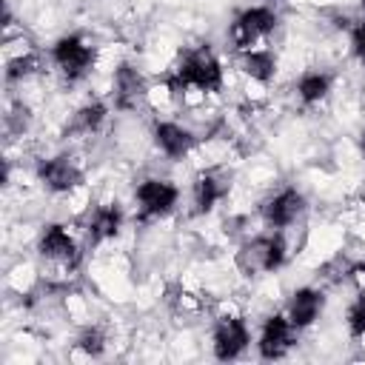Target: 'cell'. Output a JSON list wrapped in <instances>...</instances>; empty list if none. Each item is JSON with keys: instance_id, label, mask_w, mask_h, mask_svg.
<instances>
[{"instance_id": "15", "label": "cell", "mask_w": 365, "mask_h": 365, "mask_svg": "<svg viewBox=\"0 0 365 365\" xmlns=\"http://www.w3.org/2000/svg\"><path fill=\"white\" fill-rule=\"evenodd\" d=\"M120 228H123V208L117 202H106L91 211V217L86 222V237L91 245H97V242L114 240L120 234Z\"/></svg>"}, {"instance_id": "20", "label": "cell", "mask_w": 365, "mask_h": 365, "mask_svg": "<svg viewBox=\"0 0 365 365\" xmlns=\"http://www.w3.org/2000/svg\"><path fill=\"white\" fill-rule=\"evenodd\" d=\"M37 71V57L34 54H20V57H11L6 63V80L9 83H17V80H26L29 74Z\"/></svg>"}, {"instance_id": "8", "label": "cell", "mask_w": 365, "mask_h": 365, "mask_svg": "<svg viewBox=\"0 0 365 365\" xmlns=\"http://www.w3.org/2000/svg\"><path fill=\"white\" fill-rule=\"evenodd\" d=\"M291 345H294V325H291L288 314H271L259 331V342H257L259 356L262 359H279L291 351Z\"/></svg>"}, {"instance_id": "12", "label": "cell", "mask_w": 365, "mask_h": 365, "mask_svg": "<svg viewBox=\"0 0 365 365\" xmlns=\"http://www.w3.org/2000/svg\"><path fill=\"white\" fill-rule=\"evenodd\" d=\"M154 145L168 157V160H182L191 148H194V134L188 128H182L180 123H168V120H160L154 123Z\"/></svg>"}, {"instance_id": "3", "label": "cell", "mask_w": 365, "mask_h": 365, "mask_svg": "<svg viewBox=\"0 0 365 365\" xmlns=\"http://www.w3.org/2000/svg\"><path fill=\"white\" fill-rule=\"evenodd\" d=\"M51 60L68 83L83 80L94 66V48L80 34H66L51 46Z\"/></svg>"}, {"instance_id": "2", "label": "cell", "mask_w": 365, "mask_h": 365, "mask_svg": "<svg viewBox=\"0 0 365 365\" xmlns=\"http://www.w3.org/2000/svg\"><path fill=\"white\" fill-rule=\"evenodd\" d=\"M285 259V240L282 234H259L242 242V248L237 251V268L245 277H257V274H271L282 265Z\"/></svg>"}, {"instance_id": "19", "label": "cell", "mask_w": 365, "mask_h": 365, "mask_svg": "<svg viewBox=\"0 0 365 365\" xmlns=\"http://www.w3.org/2000/svg\"><path fill=\"white\" fill-rule=\"evenodd\" d=\"M77 348L83 354H88V356H100L106 351V334H103V328H97V325L83 328L80 336H77Z\"/></svg>"}, {"instance_id": "21", "label": "cell", "mask_w": 365, "mask_h": 365, "mask_svg": "<svg viewBox=\"0 0 365 365\" xmlns=\"http://www.w3.org/2000/svg\"><path fill=\"white\" fill-rule=\"evenodd\" d=\"M345 325H348V334H351L354 339L365 336V294H359V297L351 302V308H348V314H345Z\"/></svg>"}, {"instance_id": "10", "label": "cell", "mask_w": 365, "mask_h": 365, "mask_svg": "<svg viewBox=\"0 0 365 365\" xmlns=\"http://www.w3.org/2000/svg\"><path fill=\"white\" fill-rule=\"evenodd\" d=\"M302 208H305L302 194L297 188H282L262 202V220L268 228H285L302 214Z\"/></svg>"}, {"instance_id": "6", "label": "cell", "mask_w": 365, "mask_h": 365, "mask_svg": "<svg viewBox=\"0 0 365 365\" xmlns=\"http://www.w3.org/2000/svg\"><path fill=\"white\" fill-rule=\"evenodd\" d=\"M37 180L51 191V194H68L83 182V171L68 154H57L48 160L37 163Z\"/></svg>"}, {"instance_id": "18", "label": "cell", "mask_w": 365, "mask_h": 365, "mask_svg": "<svg viewBox=\"0 0 365 365\" xmlns=\"http://www.w3.org/2000/svg\"><path fill=\"white\" fill-rule=\"evenodd\" d=\"M331 91V77L325 71H305L299 80H297V94L305 106H314L319 100H325Z\"/></svg>"}, {"instance_id": "23", "label": "cell", "mask_w": 365, "mask_h": 365, "mask_svg": "<svg viewBox=\"0 0 365 365\" xmlns=\"http://www.w3.org/2000/svg\"><path fill=\"white\" fill-rule=\"evenodd\" d=\"M359 148H362V154H365V128H362V134H359Z\"/></svg>"}, {"instance_id": "4", "label": "cell", "mask_w": 365, "mask_h": 365, "mask_svg": "<svg viewBox=\"0 0 365 365\" xmlns=\"http://www.w3.org/2000/svg\"><path fill=\"white\" fill-rule=\"evenodd\" d=\"M274 29H277L274 9H268V6H251V9H245V11L237 14V20L231 23V31L228 34H231V43L240 51H245V48H254V43L262 40V37H268Z\"/></svg>"}, {"instance_id": "9", "label": "cell", "mask_w": 365, "mask_h": 365, "mask_svg": "<svg viewBox=\"0 0 365 365\" xmlns=\"http://www.w3.org/2000/svg\"><path fill=\"white\" fill-rule=\"evenodd\" d=\"M145 77L128 66V63H120L114 68V77H111V97H114V106L120 111H131L137 108L143 100H145Z\"/></svg>"}, {"instance_id": "1", "label": "cell", "mask_w": 365, "mask_h": 365, "mask_svg": "<svg viewBox=\"0 0 365 365\" xmlns=\"http://www.w3.org/2000/svg\"><path fill=\"white\" fill-rule=\"evenodd\" d=\"M171 94H185V88H197L202 94H217L222 88V63L208 46H197L182 51L180 63L168 77Z\"/></svg>"}, {"instance_id": "13", "label": "cell", "mask_w": 365, "mask_h": 365, "mask_svg": "<svg viewBox=\"0 0 365 365\" xmlns=\"http://www.w3.org/2000/svg\"><path fill=\"white\" fill-rule=\"evenodd\" d=\"M228 191V182L220 171H200L191 182V202H194V214H208Z\"/></svg>"}, {"instance_id": "7", "label": "cell", "mask_w": 365, "mask_h": 365, "mask_svg": "<svg viewBox=\"0 0 365 365\" xmlns=\"http://www.w3.org/2000/svg\"><path fill=\"white\" fill-rule=\"evenodd\" d=\"M251 342V334H248V325L242 317H222L217 325H214V356L228 362V359H237Z\"/></svg>"}, {"instance_id": "22", "label": "cell", "mask_w": 365, "mask_h": 365, "mask_svg": "<svg viewBox=\"0 0 365 365\" xmlns=\"http://www.w3.org/2000/svg\"><path fill=\"white\" fill-rule=\"evenodd\" d=\"M351 51L365 66V20H359L356 26H351Z\"/></svg>"}, {"instance_id": "17", "label": "cell", "mask_w": 365, "mask_h": 365, "mask_svg": "<svg viewBox=\"0 0 365 365\" xmlns=\"http://www.w3.org/2000/svg\"><path fill=\"white\" fill-rule=\"evenodd\" d=\"M106 114H108L106 103H100V100H94V103H86V106H80V108L74 111L68 131H71V134H94V131L103 125Z\"/></svg>"}, {"instance_id": "14", "label": "cell", "mask_w": 365, "mask_h": 365, "mask_svg": "<svg viewBox=\"0 0 365 365\" xmlns=\"http://www.w3.org/2000/svg\"><path fill=\"white\" fill-rule=\"evenodd\" d=\"M322 305H325V297H322V291L319 288H297L294 294H291V299H288V319H291V325L299 331V328H308V325H314L317 322V317L322 314Z\"/></svg>"}, {"instance_id": "5", "label": "cell", "mask_w": 365, "mask_h": 365, "mask_svg": "<svg viewBox=\"0 0 365 365\" xmlns=\"http://www.w3.org/2000/svg\"><path fill=\"white\" fill-rule=\"evenodd\" d=\"M134 200H137V217L140 220H157V217H165L174 211L180 191L168 180H143L134 191Z\"/></svg>"}, {"instance_id": "11", "label": "cell", "mask_w": 365, "mask_h": 365, "mask_svg": "<svg viewBox=\"0 0 365 365\" xmlns=\"http://www.w3.org/2000/svg\"><path fill=\"white\" fill-rule=\"evenodd\" d=\"M37 251L51 259V262H60V265H74L80 251H77V242L74 237L60 225V222H51L40 231V240H37Z\"/></svg>"}, {"instance_id": "16", "label": "cell", "mask_w": 365, "mask_h": 365, "mask_svg": "<svg viewBox=\"0 0 365 365\" xmlns=\"http://www.w3.org/2000/svg\"><path fill=\"white\" fill-rule=\"evenodd\" d=\"M240 68L257 83H268L277 74V57L268 48H245L240 51Z\"/></svg>"}]
</instances>
